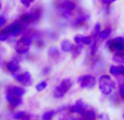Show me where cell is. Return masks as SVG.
Returning a JSON list of instances; mask_svg holds the SVG:
<instances>
[{"mask_svg": "<svg viewBox=\"0 0 124 120\" xmlns=\"http://www.w3.org/2000/svg\"><path fill=\"white\" fill-rule=\"evenodd\" d=\"M11 35H10V33L8 32V31L4 28V30H2L1 32H0V41L1 42H4V41H7V39L10 37Z\"/></svg>", "mask_w": 124, "mask_h": 120, "instance_id": "obj_22", "label": "cell"}, {"mask_svg": "<svg viewBox=\"0 0 124 120\" xmlns=\"http://www.w3.org/2000/svg\"><path fill=\"white\" fill-rule=\"evenodd\" d=\"M6 93H11V94H14V95H16V96L22 97L26 93V91L24 90L23 87H20V86H12V85H10L8 88H7Z\"/></svg>", "mask_w": 124, "mask_h": 120, "instance_id": "obj_12", "label": "cell"}, {"mask_svg": "<svg viewBox=\"0 0 124 120\" xmlns=\"http://www.w3.org/2000/svg\"><path fill=\"white\" fill-rule=\"evenodd\" d=\"M1 8H2V3H1V1H0V10H1Z\"/></svg>", "mask_w": 124, "mask_h": 120, "instance_id": "obj_34", "label": "cell"}, {"mask_svg": "<svg viewBox=\"0 0 124 120\" xmlns=\"http://www.w3.org/2000/svg\"><path fill=\"white\" fill-rule=\"evenodd\" d=\"M41 19V10L39 8L33 9L30 12H26L24 14H22L20 21L22 22L23 25H28V24H35L37 22H39V20Z\"/></svg>", "mask_w": 124, "mask_h": 120, "instance_id": "obj_2", "label": "cell"}, {"mask_svg": "<svg viewBox=\"0 0 124 120\" xmlns=\"http://www.w3.org/2000/svg\"><path fill=\"white\" fill-rule=\"evenodd\" d=\"M75 8H76V4H75V2H73L72 0H63L58 6V9L60 10L63 17H70L71 13L75 10Z\"/></svg>", "mask_w": 124, "mask_h": 120, "instance_id": "obj_5", "label": "cell"}, {"mask_svg": "<svg viewBox=\"0 0 124 120\" xmlns=\"http://www.w3.org/2000/svg\"><path fill=\"white\" fill-rule=\"evenodd\" d=\"M23 26L24 25L22 24V22L20 21V20H17V21H14L13 23H11L9 26H7L6 30L10 33L11 36H17V35L22 32Z\"/></svg>", "mask_w": 124, "mask_h": 120, "instance_id": "obj_9", "label": "cell"}, {"mask_svg": "<svg viewBox=\"0 0 124 120\" xmlns=\"http://www.w3.org/2000/svg\"><path fill=\"white\" fill-rule=\"evenodd\" d=\"M119 93H120L121 98L124 101V81H122L120 83V86H119Z\"/></svg>", "mask_w": 124, "mask_h": 120, "instance_id": "obj_28", "label": "cell"}, {"mask_svg": "<svg viewBox=\"0 0 124 120\" xmlns=\"http://www.w3.org/2000/svg\"><path fill=\"white\" fill-rule=\"evenodd\" d=\"M77 82L79 83V85L83 88H93L96 85V77H93L90 74H86V75H82Z\"/></svg>", "mask_w": 124, "mask_h": 120, "instance_id": "obj_7", "label": "cell"}, {"mask_svg": "<svg viewBox=\"0 0 124 120\" xmlns=\"http://www.w3.org/2000/svg\"><path fill=\"white\" fill-rule=\"evenodd\" d=\"M59 120H65V117H63V118H60Z\"/></svg>", "mask_w": 124, "mask_h": 120, "instance_id": "obj_35", "label": "cell"}, {"mask_svg": "<svg viewBox=\"0 0 124 120\" xmlns=\"http://www.w3.org/2000/svg\"><path fill=\"white\" fill-rule=\"evenodd\" d=\"M74 42L76 45H83L84 36L83 35H76V36H74Z\"/></svg>", "mask_w": 124, "mask_h": 120, "instance_id": "obj_26", "label": "cell"}, {"mask_svg": "<svg viewBox=\"0 0 124 120\" xmlns=\"http://www.w3.org/2000/svg\"><path fill=\"white\" fill-rule=\"evenodd\" d=\"M110 34H111V28H110V27L105 28V30L100 31V33H99V35H98V39L100 42L101 41H105V39H107L108 37L110 36Z\"/></svg>", "mask_w": 124, "mask_h": 120, "instance_id": "obj_15", "label": "cell"}, {"mask_svg": "<svg viewBox=\"0 0 124 120\" xmlns=\"http://www.w3.org/2000/svg\"><path fill=\"white\" fill-rule=\"evenodd\" d=\"M46 87H47V82H46V81H41V82H39V83L36 85V91L41 92V91H44Z\"/></svg>", "mask_w": 124, "mask_h": 120, "instance_id": "obj_25", "label": "cell"}, {"mask_svg": "<svg viewBox=\"0 0 124 120\" xmlns=\"http://www.w3.org/2000/svg\"><path fill=\"white\" fill-rule=\"evenodd\" d=\"M112 59H113V61L124 64V52H118V54H114L113 57H112Z\"/></svg>", "mask_w": 124, "mask_h": 120, "instance_id": "obj_19", "label": "cell"}, {"mask_svg": "<svg viewBox=\"0 0 124 120\" xmlns=\"http://www.w3.org/2000/svg\"><path fill=\"white\" fill-rule=\"evenodd\" d=\"M108 48L112 52H124V37H116L108 42Z\"/></svg>", "mask_w": 124, "mask_h": 120, "instance_id": "obj_6", "label": "cell"}, {"mask_svg": "<svg viewBox=\"0 0 124 120\" xmlns=\"http://www.w3.org/2000/svg\"><path fill=\"white\" fill-rule=\"evenodd\" d=\"M34 1H35V0H20V2H21V3L23 4L24 7H27V8H28V7H30Z\"/></svg>", "mask_w": 124, "mask_h": 120, "instance_id": "obj_30", "label": "cell"}, {"mask_svg": "<svg viewBox=\"0 0 124 120\" xmlns=\"http://www.w3.org/2000/svg\"><path fill=\"white\" fill-rule=\"evenodd\" d=\"M27 117V115H26V112L24 111H17V112H14V114L12 115V118L15 119V120H24Z\"/></svg>", "mask_w": 124, "mask_h": 120, "instance_id": "obj_21", "label": "cell"}, {"mask_svg": "<svg viewBox=\"0 0 124 120\" xmlns=\"http://www.w3.org/2000/svg\"><path fill=\"white\" fill-rule=\"evenodd\" d=\"M31 46H32V38L28 36H24L16 42L15 51L20 55H25L30 51Z\"/></svg>", "mask_w": 124, "mask_h": 120, "instance_id": "obj_3", "label": "cell"}, {"mask_svg": "<svg viewBox=\"0 0 124 120\" xmlns=\"http://www.w3.org/2000/svg\"><path fill=\"white\" fill-rule=\"evenodd\" d=\"M20 68H21L20 62L17 61V60H15V59L10 60V61L7 63V69H8V70L10 71L12 74H13V73H17V71L20 70Z\"/></svg>", "mask_w": 124, "mask_h": 120, "instance_id": "obj_13", "label": "cell"}, {"mask_svg": "<svg viewBox=\"0 0 124 120\" xmlns=\"http://www.w3.org/2000/svg\"><path fill=\"white\" fill-rule=\"evenodd\" d=\"M74 47H75L74 44L71 41H69V39H64L61 43V50L64 52H72Z\"/></svg>", "mask_w": 124, "mask_h": 120, "instance_id": "obj_14", "label": "cell"}, {"mask_svg": "<svg viewBox=\"0 0 124 120\" xmlns=\"http://www.w3.org/2000/svg\"><path fill=\"white\" fill-rule=\"evenodd\" d=\"M54 114H56L54 110H48V111H46L45 114L43 115V120H50L54 116Z\"/></svg>", "mask_w": 124, "mask_h": 120, "instance_id": "obj_24", "label": "cell"}, {"mask_svg": "<svg viewBox=\"0 0 124 120\" xmlns=\"http://www.w3.org/2000/svg\"><path fill=\"white\" fill-rule=\"evenodd\" d=\"M96 119V112L94 110H87L83 114V120H95Z\"/></svg>", "mask_w": 124, "mask_h": 120, "instance_id": "obj_18", "label": "cell"}, {"mask_svg": "<svg viewBox=\"0 0 124 120\" xmlns=\"http://www.w3.org/2000/svg\"><path fill=\"white\" fill-rule=\"evenodd\" d=\"M116 1H118V0H110V4L113 3V2H116Z\"/></svg>", "mask_w": 124, "mask_h": 120, "instance_id": "obj_33", "label": "cell"}, {"mask_svg": "<svg viewBox=\"0 0 124 120\" xmlns=\"http://www.w3.org/2000/svg\"><path fill=\"white\" fill-rule=\"evenodd\" d=\"M6 98L9 103L12 106L16 107V106H20L22 104V98L20 96H16L14 94H11V93H6Z\"/></svg>", "mask_w": 124, "mask_h": 120, "instance_id": "obj_11", "label": "cell"}, {"mask_svg": "<svg viewBox=\"0 0 124 120\" xmlns=\"http://www.w3.org/2000/svg\"><path fill=\"white\" fill-rule=\"evenodd\" d=\"M110 74L114 75V77H119L120 75V70H119V66H111L109 69Z\"/></svg>", "mask_w": 124, "mask_h": 120, "instance_id": "obj_23", "label": "cell"}, {"mask_svg": "<svg viewBox=\"0 0 124 120\" xmlns=\"http://www.w3.org/2000/svg\"><path fill=\"white\" fill-rule=\"evenodd\" d=\"M71 86H72V81H71L70 79L62 80L61 83L59 84V85L56 87V90H54V96L56 97V98H62V97L69 92Z\"/></svg>", "mask_w": 124, "mask_h": 120, "instance_id": "obj_4", "label": "cell"}, {"mask_svg": "<svg viewBox=\"0 0 124 120\" xmlns=\"http://www.w3.org/2000/svg\"><path fill=\"white\" fill-rule=\"evenodd\" d=\"M13 77L24 86H30L31 84L33 83L32 75H31V73L27 72V71L22 72V73H13Z\"/></svg>", "mask_w": 124, "mask_h": 120, "instance_id": "obj_8", "label": "cell"}, {"mask_svg": "<svg viewBox=\"0 0 124 120\" xmlns=\"http://www.w3.org/2000/svg\"><path fill=\"white\" fill-rule=\"evenodd\" d=\"M48 55H49L50 58L52 59H57L60 57V51H59V49L57 47H50L49 50H48Z\"/></svg>", "mask_w": 124, "mask_h": 120, "instance_id": "obj_17", "label": "cell"}, {"mask_svg": "<svg viewBox=\"0 0 124 120\" xmlns=\"http://www.w3.org/2000/svg\"><path fill=\"white\" fill-rule=\"evenodd\" d=\"M119 70H120V75L121 77H124V66H119Z\"/></svg>", "mask_w": 124, "mask_h": 120, "instance_id": "obj_32", "label": "cell"}, {"mask_svg": "<svg viewBox=\"0 0 124 120\" xmlns=\"http://www.w3.org/2000/svg\"><path fill=\"white\" fill-rule=\"evenodd\" d=\"M82 51H83V45H76L72 51V57L76 58V57H78L82 54Z\"/></svg>", "mask_w": 124, "mask_h": 120, "instance_id": "obj_20", "label": "cell"}, {"mask_svg": "<svg viewBox=\"0 0 124 120\" xmlns=\"http://www.w3.org/2000/svg\"><path fill=\"white\" fill-rule=\"evenodd\" d=\"M93 36H84V42H83V45H90L93 44Z\"/></svg>", "mask_w": 124, "mask_h": 120, "instance_id": "obj_27", "label": "cell"}, {"mask_svg": "<svg viewBox=\"0 0 124 120\" xmlns=\"http://www.w3.org/2000/svg\"><path fill=\"white\" fill-rule=\"evenodd\" d=\"M97 119H98V120H110V117L108 116L106 112H101V114L98 115Z\"/></svg>", "mask_w": 124, "mask_h": 120, "instance_id": "obj_29", "label": "cell"}, {"mask_svg": "<svg viewBox=\"0 0 124 120\" xmlns=\"http://www.w3.org/2000/svg\"><path fill=\"white\" fill-rule=\"evenodd\" d=\"M85 108H86V105L82 99H78L74 103V105L71 106L70 107V112L72 114H82L83 115L85 112Z\"/></svg>", "mask_w": 124, "mask_h": 120, "instance_id": "obj_10", "label": "cell"}, {"mask_svg": "<svg viewBox=\"0 0 124 120\" xmlns=\"http://www.w3.org/2000/svg\"><path fill=\"white\" fill-rule=\"evenodd\" d=\"M123 118H124V115H123Z\"/></svg>", "mask_w": 124, "mask_h": 120, "instance_id": "obj_36", "label": "cell"}, {"mask_svg": "<svg viewBox=\"0 0 124 120\" xmlns=\"http://www.w3.org/2000/svg\"><path fill=\"white\" fill-rule=\"evenodd\" d=\"M88 17H88L87 14H81V15H78V17H76V19H75V21H74L75 26H79V25H82V24H84L88 20Z\"/></svg>", "mask_w": 124, "mask_h": 120, "instance_id": "obj_16", "label": "cell"}, {"mask_svg": "<svg viewBox=\"0 0 124 120\" xmlns=\"http://www.w3.org/2000/svg\"><path fill=\"white\" fill-rule=\"evenodd\" d=\"M99 90L103 95H110L116 87V82L107 74H103L99 77Z\"/></svg>", "mask_w": 124, "mask_h": 120, "instance_id": "obj_1", "label": "cell"}, {"mask_svg": "<svg viewBox=\"0 0 124 120\" xmlns=\"http://www.w3.org/2000/svg\"><path fill=\"white\" fill-rule=\"evenodd\" d=\"M6 23H7L6 17H1V15H0V28L3 27V26L6 25Z\"/></svg>", "mask_w": 124, "mask_h": 120, "instance_id": "obj_31", "label": "cell"}]
</instances>
